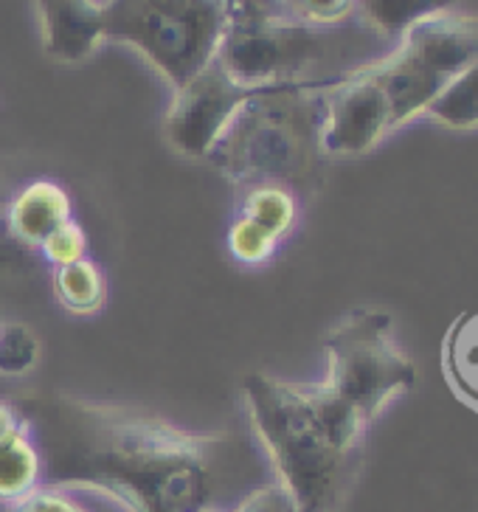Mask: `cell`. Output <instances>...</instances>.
Here are the masks:
<instances>
[{
	"mask_svg": "<svg viewBox=\"0 0 478 512\" xmlns=\"http://www.w3.org/2000/svg\"><path fill=\"white\" fill-rule=\"evenodd\" d=\"M220 0H105V37L135 48L172 91L200 74L228 31Z\"/></svg>",
	"mask_w": 478,
	"mask_h": 512,
	"instance_id": "277c9868",
	"label": "cell"
},
{
	"mask_svg": "<svg viewBox=\"0 0 478 512\" xmlns=\"http://www.w3.org/2000/svg\"><path fill=\"white\" fill-rule=\"evenodd\" d=\"M335 79V76H332ZM329 79L265 88L245 102L209 161L239 189L279 183L301 197L324 186L321 119Z\"/></svg>",
	"mask_w": 478,
	"mask_h": 512,
	"instance_id": "3957f363",
	"label": "cell"
},
{
	"mask_svg": "<svg viewBox=\"0 0 478 512\" xmlns=\"http://www.w3.org/2000/svg\"><path fill=\"white\" fill-rule=\"evenodd\" d=\"M6 217L17 240L31 251H40V245L74 217V200L62 183L40 178L9 197Z\"/></svg>",
	"mask_w": 478,
	"mask_h": 512,
	"instance_id": "8fae6325",
	"label": "cell"
},
{
	"mask_svg": "<svg viewBox=\"0 0 478 512\" xmlns=\"http://www.w3.org/2000/svg\"><path fill=\"white\" fill-rule=\"evenodd\" d=\"M478 57V15L462 9L425 17L394 43L389 54L366 62L391 107V127L425 119L442 88Z\"/></svg>",
	"mask_w": 478,
	"mask_h": 512,
	"instance_id": "5b68a950",
	"label": "cell"
},
{
	"mask_svg": "<svg viewBox=\"0 0 478 512\" xmlns=\"http://www.w3.org/2000/svg\"><path fill=\"white\" fill-rule=\"evenodd\" d=\"M299 209V195L279 183L248 186V189H242V200H239V214L248 217L259 228H265L270 237L279 242L293 234V228L299 223Z\"/></svg>",
	"mask_w": 478,
	"mask_h": 512,
	"instance_id": "e0dca14e",
	"label": "cell"
},
{
	"mask_svg": "<svg viewBox=\"0 0 478 512\" xmlns=\"http://www.w3.org/2000/svg\"><path fill=\"white\" fill-rule=\"evenodd\" d=\"M0 318H3V316H0Z\"/></svg>",
	"mask_w": 478,
	"mask_h": 512,
	"instance_id": "83f0119b",
	"label": "cell"
},
{
	"mask_svg": "<svg viewBox=\"0 0 478 512\" xmlns=\"http://www.w3.org/2000/svg\"><path fill=\"white\" fill-rule=\"evenodd\" d=\"M45 57L62 65L90 60L105 43L102 0H34Z\"/></svg>",
	"mask_w": 478,
	"mask_h": 512,
	"instance_id": "30bf717a",
	"label": "cell"
},
{
	"mask_svg": "<svg viewBox=\"0 0 478 512\" xmlns=\"http://www.w3.org/2000/svg\"><path fill=\"white\" fill-rule=\"evenodd\" d=\"M15 403L40 448L43 482L105 484L138 512L225 510V484L239 470L231 434L189 431L152 411L68 392Z\"/></svg>",
	"mask_w": 478,
	"mask_h": 512,
	"instance_id": "6da1fadb",
	"label": "cell"
},
{
	"mask_svg": "<svg viewBox=\"0 0 478 512\" xmlns=\"http://www.w3.org/2000/svg\"><path fill=\"white\" fill-rule=\"evenodd\" d=\"M442 372L450 392L478 411V310L462 313L445 332Z\"/></svg>",
	"mask_w": 478,
	"mask_h": 512,
	"instance_id": "4fadbf2b",
	"label": "cell"
},
{
	"mask_svg": "<svg viewBox=\"0 0 478 512\" xmlns=\"http://www.w3.org/2000/svg\"><path fill=\"white\" fill-rule=\"evenodd\" d=\"M296 512H299V510H296Z\"/></svg>",
	"mask_w": 478,
	"mask_h": 512,
	"instance_id": "4316f807",
	"label": "cell"
},
{
	"mask_svg": "<svg viewBox=\"0 0 478 512\" xmlns=\"http://www.w3.org/2000/svg\"><path fill=\"white\" fill-rule=\"evenodd\" d=\"M228 512H296L293 498L287 496L282 484L276 479L254 487L248 496H242Z\"/></svg>",
	"mask_w": 478,
	"mask_h": 512,
	"instance_id": "cb8c5ba5",
	"label": "cell"
},
{
	"mask_svg": "<svg viewBox=\"0 0 478 512\" xmlns=\"http://www.w3.org/2000/svg\"><path fill=\"white\" fill-rule=\"evenodd\" d=\"M259 91L265 88H245L225 74L220 62H209L200 74L175 88L172 105L164 116L169 147L183 158H209L239 110Z\"/></svg>",
	"mask_w": 478,
	"mask_h": 512,
	"instance_id": "ba28073f",
	"label": "cell"
},
{
	"mask_svg": "<svg viewBox=\"0 0 478 512\" xmlns=\"http://www.w3.org/2000/svg\"><path fill=\"white\" fill-rule=\"evenodd\" d=\"M6 203H9V197L0 200V276H29L34 265L43 259L12 234L9 217H6Z\"/></svg>",
	"mask_w": 478,
	"mask_h": 512,
	"instance_id": "603a6c76",
	"label": "cell"
},
{
	"mask_svg": "<svg viewBox=\"0 0 478 512\" xmlns=\"http://www.w3.org/2000/svg\"><path fill=\"white\" fill-rule=\"evenodd\" d=\"M425 119L459 133L478 130V57L442 88L425 110Z\"/></svg>",
	"mask_w": 478,
	"mask_h": 512,
	"instance_id": "ac0fdd59",
	"label": "cell"
},
{
	"mask_svg": "<svg viewBox=\"0 0 478 512\" xmlns=\"http://www.w3.org/2000/svg\"><path fill=\"white\" fill-rule=\"evenodd\" d=\"M17 428H23V414L15 400H0V442L9 439Z\"/></svg>",
	"mask_w": 478,
	"mask_h": 512,
	"instance_id": "484cf974",
	"label": "cell"
},
{
	"mask_svg": "<svg viewBox=\"0 0 478 512\" xmlns=\"http://www.w3.org/2000/svg\"><path fill=\"white\" fill-rule=\"evenodd\" d=\"M40 259H43L45 265L54 271V268H65V265H74L79 259H88L90 254V240H88V231L76 223L74 217L60 226L48 240L40 245Z\"/></svg>",
	"mask_w": 478,
	"mask_h": 512,
	"instance_id": "7402d4cb",
	"label": "cell"
},
{
	"mask_svg": "<svg viewBox=\"0 0 478 512\" xmlns=\"http://www.w3.org/2000/svg\"><path fill=\"white\" fill-rule=\"evenodd\" d=\"M287 17L313 29H341L358 15V0H284Z\"/></svg>",
	"mask_w": 478,
	"mask_h": 512,
	"instance_id": "44dd1931",
	"label": "cell"
},
{
	"mask_svg": "<svg viewBox=\"0 0 478 512\" xmlns=\"http://www.w3.org/2000/svg\"><path fill=\"white\" fill-rule=\"evenodd\" d=\"M37 484H43V459L23 420V428L0 442V501L12 504L17 498L29 496Z\"/></svg>",
	"mask_w": 478,
	"mask_h": 512,
	"instance_id": "2e32d148",
	"label": "cell"
},
{
	"mask_svg": "<svg viewBox=\"0 0 478 512\" xmlns=\"http://www.w3.org/2000/svg\"><path fill=\"white\" fill-rule=\"evenodd\" d=\"M459 9V0H358V17L377 40L397 43L425 17Z\"/></svg>",
	"mask_w": 478,
	"mask_h": 512,
	"instance_id": "5bb4252c",
	"label": "cell"
},
{
	"mask_svg": "<svg viewBox=\"0 0 478 512\" xmlns=\"http://www.w3.org/2000/svg\"><path fill=\"white\" fill-rule=\"evenodd\" d=\"M242 400L273 479L299 512H341L363 462L369 422L327 383L242 377Z\"/></svg>",
	"mask_w": 478,
	"mask_h": 512,
	"instance_id": "7a4b0ae2",
	"label": "cell"
},
{
	"mask_svg": "<svg viewBox=\"0 0 478 512\" xmlns=\"http://www.w3.org/2000/svg\"><path fill=\"white\" fill-rule=\"evenodd\" d=\"M51 293L60 302L62 310L74 316H93L107 304V276L99 262L79 259L74 265L51 271Z\"/></svg>",
	"mask_w": 478,
	"mask_h": 512,
	"instance_id": "9a60e30c",
	"label": "cell"
},
{
	"mask_svg": "<svg viewBox=\"0 0 478 512\" xmlns=\"http://www.w3.org/2000/svg\"><path fill=\"white\" fill-rule=\"evenodd\" d=\"M6 512H138L133 501L96 482H43Z\"/></svg>",
	"mask_w": 478,
	"mask_h": 512,
	"instance_id": "7c38bea8",
	"label": "cell"
},
{
	"mask_svg": "<svg viewBox=\"0 0 478 512\" xmlns=\"http://www.w3.org/2000/svg\"><path fill=\"white\" fill-rule=\"evenodd\" d=\"M43 344L29 324L0 318V377H23L40 363Z\"/></svg>",
	"mask_w": 478,
	"mask_h": 512,
	"instance_id": "d6986e66",
	"label": "cell"
},
{
	"mask_svg": "<svg viewBox=\"0 0 478 512\" xmlns=\"http://www.w3.org/2000/svg\"><path fill=\"white\" fill-rule=\"evenodd\" d=\"M324 352V383L358 408L369 425L391 400L411 392L417 383L414 361L397 344L394 318L386 310H352L327 332Z\"/></svg>",
	"mask_w": 478,
	"mask_h": 512,
	"instance_id": "8992f818",
	"label": "cell"
},
{
	"mask_svg": "<svg viewBox=\"0 0 478 512\" xmlns=\"http://www.w3.org/2000/svg\"><path fill=\"white\" fill-rule=\"evenodd\" d=\"M279 251V240H273L265 228L251 223L248 217L237 214L228 228V254L245 268H262Z\"/></svg>",
	"mask_w": 478,
	"mask_h": 512,
	"instance_id": "ffe728a7",
	"label": "cell"
},
{
	"mask_svg": "<svg viewBox=\"0 0 478 512\" xmlns=\"http://www.w3.org/2000/svg\"><path fill=\"white\" fill-rule=\"evenodd\" d=\"M391 107L366 62L329 79L324 88L321 150L327 158H358L391 136Z\"/></svg>",
	"mask_w": 478,
	"mask_h": 512,
	"instance_id": "9c48e42d",
	"label": "cell"
},
{
	"mask_svg": "<svg viewBox=\"0 0 478 512\" xmlns=\"http://www.w3.org/2000/svg\"><path fill=\"white\" fill-rule=\"evenodd\" d=\"M338 29H313L293 17L228 23L217 62L245 88L318 82L313 71L335 54Z\"/></svg>",
	"mask_w": 478,
	"mask_h": 512,
	"instance_id": "52a82bcc",
	"label": "cell"
},
{
	"mask_svg": "<svg viewBox=\"0 0 478 512\" xmlns=\"http://www.w3.org/2000/svg\"><path fill=\"white\" fill-rule=\"evenodd\" d=\"M231 23L234 20H276V17H287V6L284 0H220Z\"/></svg>",
	"mask_w": 478,
	"mask_h": 512,
	"instance_id": "d4e9b609",
	"label": "cell"
}]
</instances>
